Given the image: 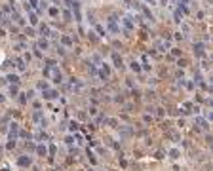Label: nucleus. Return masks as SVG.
<instances>
[{
  "instance_id": "obj_1",
  "label": "nucleus",
  "mask_w": 213,
  "mask_h": 171,
  "mask_svg": "<svg viewBox=\"0 0 213 171\" xmlns=\"http://www.w3.org/2000/svg\"><path fill=\"white\" fill-rule=\"evenodd\" d=\"M120 23H122V32H124V34H129L131 31H135V17H133V15H124V17H122L120 19Z\"/></svg>"
},
{
  "instance_id": "obj_2",
  "label": "nucleus",
  "mask_w": 213,
  "mask_h": 171,
  "mask_svg": "<svg viewBox=\"0 0 213 171\" xmlns=\"http://www.w3.org/2000/svg\"><path fill=\"white\" fill-rule=\"evenodd\" d=\"M107 32H110V34H120L122 32V29H120V23H118V19L114 17V15H110V17H107Z\"/></svg>"
},
{
  "instance_id": "obj_3",
  "label": "nucleus",
  "mask_w": 213,
  "mask_h": 171,
  "mask_svg": "<svg viewBox=\"0 0 213 171\" xmlns=\"http://www.w3.org/2000/svg\"><path fill=\"white\" fill-rule=\"evenodd\" d=\"M110 74H113V71H110V65L103 61V63L99 65V74H97V78L101 80V82H107V80H110Z\"/></svg>"
},
{
  "instance_id": "obj_4",
  "label": "nucleus",
  "mask_w": 213,
  "mask_h": 171,
  "mask_svg": "<svg viewBox=\"0 0 213 171\" xmlns=\"http://www.w3.org/2000/svg\"><path fill=\"white\" fill-rule=\"evenodd\" d=\"M10 129H8V141H12V143H17L19 139V124L17 122H10Z\"/></svg>"
},
{
  "instance_id": "obj_5",
  "label": "nucleus",
  "mask_w": 213,
  "mask_h": 171,
  "mask_svg": "<svg viewBox=\"0 0 213 171\" xmlns=\"http://www.w3.org/2000/svg\"><path fill=\"white\" fill-rule=\"evenodd\" d=\"M71 14H72V19L78 23V25H80V23H82V8H80V2H78V0H74V2H72Z\"/></svg>"
},
{
  "instance_id": "obj_6",
  "label": "nucleus",
  "mask_w": 213,
  "mask_h": 171,
  "mask_svg": "<svg viewBox=\"0 0 213 171\" xmlns=\"http://www.w3.org/2000/svg\"><path fill=\"white\" fill-rule=\"evenodd\" d=\"M110 61H113V67L118 68V71H124V68H126L124 59H122V55H120L118 51H113V53H110Z\"/></svg>"
},
{
  "instance_id": "obj_7",
  "label": "nucleus",
  "mask_w": 213,
  "mask_h": 171,
  "mask_svg": "<svg viewBox=\"0 0 213 171\" xmlns=\"http://www.w3.org/2000/svg\"><path fill=\"white\" fill-rule=\"evenodd\" d=\"M51 82L53 84H65V74L61 72V68L59 67H53V71H51Z\"/></svg>"
},
{
  "instance_id": "obj_8",
  "label": "nucleus",
  "mask_w": 213,
  "mask_h": 171,
  "mask_svg": "<svg viewBox=\"0 0 213 171\" xmlns=\"http://www.w3.org/2000/svg\"><path fill=\"white\" fill-rule=\"evenodd\" d=\"M42 99L44 101H53V99H59V89L55 88H48L42 91Z\"/></svg>"
},
{
  "instance_id": "obj_9",
  "label": "nucleus",
  "mask_w": 213,
  "mask_h": 171,
  "mask_svg": "<svg viewBox=\"0 0 213 171\" xmlns=\"http://www.w3.org/2000/svg\"><path fill=\"white\" fill-rule=\"evenodd\" d=\"M154 50H158V51H170L171 50V38H164V40H158L156 42V48Z\"/></svg>"
},
{
  "instance_id": "obj_10",
  "label": "nucleus",
  "mask_w": 213,
  "mask_h": 171,
  "mask_svg": "<svg viewBox=\"0 0 213 171\" xmlns=\"http://www.w3.org/2000/svg\"><path fill=\"white\" fill-rule=\"evenodd\" d=\"M194 55L198 57V59H202V57H206V44L204 42H194Z\"/></svg>"
},
{
  "instance_id": "obj_11",
  "label": "nucleus",
  "mask_w": 213,
  "mask_h": 171,
  "mask_svg": "<svg viewBox=\"0 0 213 171\" xmlns=\"http://www.w3.org/2000/svg\"><path fill=\"white\" fill-rule=\"evenodd\" d=\"M17 165H19V167H31V165H32V156L21 154V156L17 158Z\"/></svg>"
},
{
  "instance_id": "obj_12",
  "label": "nucleus",
  "mask_w": 213,
  "mask_h": 171,
  "mask_svg": "<svg viewBox=\"0 0 213 171\" xmlns=\"http://www.w3.org/2000/svg\"><path fill=\"white\" fill-rule=\"evenodd\" d=\"M38 34H40V38H50V36H51V29H50V25L42 23V25L38 27Z\"/></svg>"
},
{
  "instance_id": "obj_13",
  "label": "nucleus",
  "mask_w": 213,
  "mask_h": 171,
  "mask_svg": "<svg viewBox=\"0 0 213 171\" xmlns=\"http://www.w3.org/2000/svg\"><path fill=\"white\" fill-rule=\"evenodd\" d=\"M50 46H51V42H50L48 38H38V40H36V50H40V51L50 50Z\"/></svg>"
},
{
  "instance_id": "obj_14",
  "label": "nucleus",
  "mask_w": 213,
  "mask_h": 171,
  "mask_svg": "<svg viewBox=\"0 0 213 171\" xmlns=\"http://www.w3.org/2000/svg\"><path fill=\"white\" fill-rule=\"evenodd\" d=\"M118 133H120V139H126V137H129L133 133V129L129 125H118Z\"/></svg>"
},
{
  "instance_id": "obj_15",
  "label": "nucleus",
  "mask_w": 213,
  "mask_h": 171,
  "mask_svg": "<svg viewBox=\"0 0 213 171\" xmlns=\"http://www.w3.org/2000/svg\"><path fill=\"white\" fill-rule=\"evenodd\" d=\"M48 8H50V2H48V0H38V6H36V10H35L36 15H42Z\"/></svg>"
},
{
  "instance_id": "obj_16",
  "label": "nucleus",
  "mask_w": 213,
  "mask_h": 171,
  "mask_svg": "<svg viewBox=\"0 0 213 171\" xmlns=\"http://www.w3.org/2000/svg\"><path fill=\"white\" fill-rule=\"evenodd\" d=\"M139 14H143V15H145V17H147V19H149L150 23L154 21V14H152V11H150V8H149L147 4H141V11H139Z\"/></svg>"
},
{
  "instance_id": "obj_17",
  "label": "nucleus",
  "mask_w": 213,
  "mask_h": 171,
  "mask_svg": "<svg viewBox=\"0 0 213 171\" xmlns=\"http://www.w3.org/2000/svg\"><path fill=\"white\" fill-rule=\"evenodd\" d=\"M86 68H88V72H89V76H92V78H97V74H99V67H97V65H93L92 61H88V63H86Z\"/></svg>"
},
{
  "instance_id": "obj_18",
  "label": "nucleus",
  "mask_w": 213,
  "mask_h": 171,
  "mask_svg": "<svg viewBox=\"0 0 213 171\" xmlns=\"http://www.w3.org/2000/svg\"><path fill=\"white\" fill-rule=\"evenodd\" d=\"M35 152H36V156L44 158V156H48V146L44 145V143H38V145L35 146Z\"/></svg>"
},
{
  "instance_id": "obj_19",
  "label": "nucleus",
  "mask_w": 213,
  "mask_h": 171,
  "mask_svg": "<svg viewBox=\"0 0 213 171\" xmlns=\"http://www.w3.org/2000/svg\"><path fill=\"white\" fill-rule=\"evenodd\" d=\"M35 141H38V143H44V141H48V133L44 131V129H36V133H35Z\"/></svg>"
},
{
  "instance_id": "obj_20",
  "label": "nucleus",
  "mask_w": 213,
  "mask_h": 171,
  "mask_svg": "<svg viewBox=\"0 0 213 171\" xmlns=\"http://www.w3.org/2000/svg\"><path fill=\"white\" fill-rule=\"evenodd\" d=\"M15 67H17L19 72H25L27 71V63L23 61V57H15Z\"/></svg>"
},
{
  "instance_id": "obj_21",
  "label": "nucleus",
  "mask_w": 213,
  "mask_h": 171,
  "mask_svg": "<svg viewBox=\"0 0 213 171\" xmlns=\"http://www.w3.org/2000/svg\"><path fill=\"white\" fill-rule=\"evenodd\" d=\"M4 82L12 86V84H19V82H21V78H19L17 74H8V76L4 78Z\"/></svg>"
},
{
  "instance_id": "obj_22",
  "label": "nucleus",
  "mask_w": 213,
  "mask_h": 171,
  "mask_svg": "<svg viewBox=\"0 0 213 171\" xmlns=\"http://www.w3.org/2000/svg\"><path fill=\"white\" fill-rule=\"evenodd\" d=\"M93 29H95V32H97V36H101V38H103V36H107V29H105L103 25H101V23H95V25H93Z\"/></svg>"
},
{
  "instance_id": "obj_23",
  "label": "nucleus",
  "mask_w": 213,
  "mask_h": 171,
  "mask_svg": "<svg viewBox=\"0 0 213 171\" xmlns=\"http://www.w3.org/2000/svg\"><path fill=\"white\" fill-rule=\"evenodd\" d=\"M8 93L12 95V97H17V95L21 93V91H19V84H12V86L8 88Z\"/></svg>"
},
{
  "instance_id": "obj_24",
  "label": "nucleus",
  "mask_w": 213,
  "mask_h": 171,
  "mask_svg": "<svg viewBox=\"0 0 213 171\" xmlns=\"http://www.w3.org/2000/svg\"><path fill=\"white\" fill-rule=\"evenodd\" d=\"M46 11H48V15H50V17H57L61 10H59V6H50Z\"/></svg>"
},
{
  "instance_id": "obj_25",
  "label": "nucleus",
  "mask_w": 213,
  "mask_h": 171,
  "mask_svg": "<svg viewBox=\"0 0 213 171\" xmlns=\"http://www.w3.org/2000/svg\"><path fill=\"white\" fill-rule=\"evenodd\" d=\"M129 68H131V72H135V74H141V72H143V68H141V65H139L137 61H131V63H129Z\"/></svg>"
},
{
  "instance_id": "obj_26",
  "label": "nucleus",
  "mask_w": 213,
  "mask_h": 171,
  "mask_svg": "<svg viewBox=\"0 0 213 171\" xmlns=\"http://www.w3.org/2000/svg\"><path fill=\"white\" fill-rule=\"evenodd\" d=\"M105 124H109V128H113V129H118V125H120L118 118H107Z\"/></svg>"
},
{
  "instance_id": "obj_27",
  "label": "nucleus",
  "mask_w": 213,
  "mask_h": 171,
  "mask_svg": "<svg viewBox=\"0 0 213 171\" xmlns=\"http://www.w3.org/2000/svg\"><path fill=\"white\" fill-rule=\"evenodd\" d=\"M78 129H80V124H78L76 120H71L69 122V131L71 133H78Z\"/></svg>"
},
{
  "instance_id": "obj_28",
  "label": "nucleus",
  "mask_w": 213,
  "mask_h": 171,
  "mask_svg": "<svg viewBox=\"0 0 213 171\" xmlns=\"http://www.w3.org/2000/svg\"><path fill=\"white\" fill-rule=\"evenodd\" d=\"M61 11H63V21H65V23H71V21H72L71 10H69V8H65V10H61Z\"/></svg>"
},
{
  "instance_id": "obj_29",
  "label": "nucleus",
  "mask_w": 213,
  "mask_h": 171,
  "mask_svg": "<svg viewBox=\"0 0 213 171\" xmlns=\"http://www.w3.org/2000/svg\"><path fill=\"white\" fill-rule=\"evenodd\" d=\"M139 65H141L143 71H150V65H149V57H147V55L141 57V63H139Z\"/></svg>"
},
{
  "instance_id": "obj_30",
  "label": "nucleus",
  "mask_w": 213,
  "mask_h": 171,
  "mask_svg": "<svg viewBox=\"0 0 213 171\" xmlns=\"http://www.w3.org/2000/svg\"><path fill=\"white\" fill-rule=\"evenodd\" d=\"M61 44L67 46V48H72V38L67 36V34H63V36H61Z\"/></svg>"
},
{
  "instance_id": "obj_31",
  "label": "nucleus",
  "mask_w": 213,
  "mask_h": 171,
  "mask_svg": "<svg viewBox=\"0 0 213 171\" xmlns=\"http://www.w3.org/2000/svg\"><path fill=\"white\" fill-rule=\"evenodd\" d=\"M44 118V112L42 110H35L32 112V122H36V124H40V120Z\"/></svg>"
},
{
  "instance_id": "obj_32",
  "label": "nucleus",
  "mask_w": 213,
  "mask_h": 171,
  "mask_svg": "<svg viewBox=\"0 0 213 171\" xmlns=\"http://www.w3.org/2000/svg\"><path fill=\"white\" fill-rule=\"evenodd\" d=\"M173 21H175V23H179V25L183 23V14H181L179 10H173Z\"/></svg>"
},
{
  "instance_id": "obj_33",
  "label": "nucleus",
  "mask_w": 213,
  "mask_h": 171,
  "mask_svg": "<svg viewBox=\"0 0 213 171\" xmlns=\"http://www.w3.org/2000/svg\"><path fill=\"white\" fill-rule=\"evenodd\" d=\"M170 158L171 160H179V158H181V150H179V148H171V150H170Z\"/></svg>"
},
{
  "instance_id": "obj_34",
  "label": "nucleus",
  "mask_w": 213,
  "mask_h": 171,
  "mask_svg": "<svg viewBox=\"0 0 213 171\" xmlns=\"http://www.w3.org/2000/svg\"><path fill=\"white\" fill-rule=\"evenodd\" d=\"M48 88H51V86H50V82H48V80H44V78H42L40 82H38V89H40V91H44V89H48Z\"/></svg>"
},
{
  "instance_id": "obj_35",
  "label": "nucleus",
  "mask_w": 213,
  "mask_h": 171,
  "mask_svg": "<svg viewBox=\"0 0 213 171\" xmlns=\"http://www.w3.org/2000/svg\"><path fill=\"white\" fill-rule=\"evenodd\" d=\"M89 61H92L93 65H97V67H99L101 63H103V59H101V55H97V53H93V55H92V59H89Z\"/></svg>"
},
{
  "instance_id": "obj_36",
  "label": "nucleus",
  "mask_w": 213,
  "mask_h": 171,
  "mask_svg": "<svg viewBox=\"0 0 213 171\" xmlns=\"http://www.w3.org/2000/svg\"><path fill=\"white\" fill-rule=\"evenodd\" d=\"M25 34H27V36H31V38H35V36H36V31L32 29V27H25Z\"/></svg>"
},
{
  "instance_id": "obj_37",
  "label": "nucleus",
  "mask_w": 213,
  "mask_h": 171,
  "mask_svg": "<svg viewBox=\"0 0 213 171\" xmlns=\"http://www.w3.org/2000/svg\"><path fill=\"white\" fill-rule=\"evenodd\" d=\"M8 19H10V17L4 14L2 10H0V25H8Z\"/></svg>"
},
{
  "instance_id": "obj_38",
  "label": "nucleus",
  "mask_w": 213,
  "mask_h": 171,
  "mask_svg": "<svg viewBox=\"0 0 213 171\" xmlns=\"http://www.w3.org/2000/svg\"><path fill=\"white\" fill-rule=\"evenodd\" d=\"M88 116H89V118H95V116H97V108H95V107H89V108H88Z\"/></svg>"
},
{
  "instance_id": "obj_39",
  "label": "nucleus",
  "mask_w": 213,
  "mask_h": 171,
  "mask_svg": "<svg viewBox=\"0 0 213 171\" xmlns=\"http://www.w3.org/2000/svg\"><path fill=\"white\" fill-rule=\"evenodd\" d=\"M17 99H19V105H27V103H29L25 93H19V95H17Z\"/></svg>"
},
{
  "instance_id": "obj_40",
  "label": "nucleus",
  "mask_w": 213,
  "mask_h": 171,
  "mask_svg": "<svg viewBox=\"0 0 213 171\" xmlns=\"http://www.w3.org/2000/svg\"><path fill=\"white\" fill-rule=\"evenodd\" d=\"M88 158H89V162H92V165L97 164V158H95V154H93L92 150H88Z\"/></svg>"
},
{
  "instance_id": "obj_41",
  "label": "nucleus",
  "mask_w": 213,
  "mask_h": 171,
  "mask_svg": "<svg viewBox=\"0 0 213 171\" xmlns=\"http://www.w3.org/2000/svg\"><path fill=\"white\" fill-rule=\"evenodd\" d=\"M14 50H15V51H23V50H27V46H25L23 42H19V44L14 46Z\"/></svg>"
},
{
  "instance_id": "obj_42",
  "label": "nucleus",
  "mask_w": 213,
  "mask_h": 171,
  "mask_svg": "<svg viewBox=\"0 0 213 171\" xmlns=\"http://www.w3.org/2000/svg\"><path fill=\"white\" fill-rule=\"evenodd\" d=\"M65 143H67V146H72V143H74V135H67V137H65Z\"/></svg>"
},
{
  "instance_id": "obj_43",
  "label": "nucleus",
  "mask_w": 213,
  "mask_h": 171,
  "mask_svg": "<svg viewBox=\"0 0 213 171\" xmlns=\"http://www.w3.org/2000/svg\"><path fill=\"white\" fill-rule=\"evenodd\" d=\"M23 61H25V63H31V61H32V53H31V51H25V53H23Z\"/></svg>"
},
{
  "instance_id": "obj_44",
  "label": "nucleus",
  "mask_w": 213,
  "mask_h": 171,
  "mask_svg": "<svg viewBox=\"0 0 213 171\" xmlns=\"http://www.w3.org/2000/svg\"><path fill=\"white\" fill-rule=\"evenodd\" d=\"M25 95H27V101H32V99H35V95H36V91H35V89H29Z\"/></svg>"
},
{
  "instance_id": "obj_45",
  "label": "nucleus",
  "mask_w": 213,
  "mask_h": 171,
  "mask_svg": "<svg viewBox=\"0 0 213 171\" xmlns=\"http://www.w3.org/2000/svg\"><path fill=\"white\" fill-rule=\"evenodd\" d=\"M55 152H57V150H55V145H50V146H48V154H50V158H53Z\"/></svg>"
},
{
  "instance_id": "obj_46",
  "label": "nucleus",
  "mask_w": 213,
  "mask_h": 171,
  "mask_svg": "<svg viewBox=\"0 0 213 171\" xmlns=\"http://www.w3.org/2000/svg\"><path fill=\"white\" fill-rule=\"evenodd\" d=\"M88 38L92 40V42H97V40H99V38H97V34H95L93 31H89V32H88Z\"/></svg>"
},
{
  "instance_id": "obj_47",
  "label": "nucleus",
  "mask_w": 213,
  "mask_h": 171,
  "mask_svg": "<svg viewBox=\"0 0 213 171\" xmlns=\"http://www.w3.org/2000/svg\"><path fill=\"white\" fill-rule=\"evenodd\" d=\"M143 122H145V124H152V114H145V116H143Z\"/></svg>"
},
{
  "instance_id": "obj_48",
  "label": "nucleus",
  "mask_w": 213,
  "mask_h": 171,
  "mask_svg": "<svg viewBox=\"0 0 213 171\" xmlns=\"http://www.w3.org/2000/svg\"><path fill=\"white\" fill-rule=\"evenodd\" d=\"M57 53H59V57H65V55H67L65 48H63V46H59V44H57Z\"/></svg>"
},
{
  "instance_id": "obj_49",
  "label": "nucleus",
  "mask_w": 213,
  "mask_h": 171,
  "mask_svg": "<svg viewBox=\"0 0 213 171\" xmlns=\"http://www.w3.org/2000/svg\"><path fill=\"white\" fill-rule=\"evenodd\" d=\"M35 146H36V145H35V143H31V141H27V143H25V148H27L29 152H31V150H35Z\"/></svg>"
},
{
  "instance_id": "obj_50",
  "label": "nucleus",
  "mask_w": 213,
  "mask_h": 171,
  "mask_svg": "<svg viewBox=\"0 0 213 171\" xmlns=\"http://www.w3.org/2000/svg\"><path fill=\"white\" fill-rule=\"evenodd\" d=\"M171 53H173L175 57H181V55H183V51L179 50V48H171Z\"/></svg>"
},
{
  "instance_id": "obj_51",
  "label": "nucleus",
  "mask_w": 213,
  "mask_h": 171,
  "mask_svg": "<svg viewBox=\"0 0 213 171\" xmlns=\"http://www.w3.org/2000/svg\"><path fill=\"white\" fill-rule=\"evenodd\" d=\"M156 116H160V118H162V116H166V110H164L162 107H158V108H156Z\"/></svg>"
},
{
  "instance_id": "obj_52",
  "label": "nucleus",
  "mask_w": 213,
  "mask_h": 171,
  "mask_svg": "<svg viewBox=\"0 0 213 171\" xmlns=\"http://www.w3.org/2000/svg\"><path fill=\"white\" fill-rule=\"evenodd\" d=\"M32 10H36V6H38V0H29V2H27Z\"/></svg>"
},
{
  "instance_id": "obj_53",
  "label": "nucleus",
  "mask_w": 213,
  "mask_h": 171,
  "mask_svg": "<svg viewBox=\"0 0 213 171\" xmlns=\"http://www.w3.org/2000/svg\"><path fill=\"white\" fill-rule=\"evenodd\" d=\"M32 108H35V110H40V108H42V103H40V101H35V103H32Z\"/></svg>"
},
{
  "instance_id": "obj_54",
  "label": "nucleus",
  "mask_w": 213,
  "mask_h": 171,
  "mask_svg": "<svg viewBox=\"0 0 213 171\" xmlns=\"http://www.w3.org/2000/svg\"><path fill=\"white\" fill-rule=\"evenodd\" d=\"M86 116H88V112H86V110H80V112H78V118H80V120H84Z\"/></svg>"
},
{
  "instance_id": "obj_55",
  "label": "nucleus",
  "mask_w": 213,
  "mask_h": 171,
  "mask_svg": "<svg viewBox=\"0 0 213 171\" xmlns=\"http://www.w3.org/2000/svg\"><path fill=\"white\" fill-rule=\"evenodd\" d=\"M185 38V34H181V32H175V40H183Z\"/></svg>"
},
{
  "instance_id": "obj_56",
  "label": "nucleus",
  "mask_w": 213,
  "mask_h": 171,
  "mask_svg": "<svg viewBox=\"0 0 213 171\" xmlns=\"http://www.w3.org/2000/svg\"><path fill=\"white\" fill-rule=\"evenodd\" d=\"M145 2L150 4V6H156V4H158V0H145Z\"/></svg>"
},
{
  "instance_id": "obj_57",
  "label": "nucleus",
  "mask_w": 213,
  "mask_h": 171,
  "mask_svg": "<svg viewBox=\"0 0 213 171\" xmlns=\"http://www.w3.org/2000/svg\"><path fill=\"white\" fill-rule=\"evenodd\" d=\"M177 65H179V67H186V61H185V59H179Z\"/></svg>"
},
{
  "instance_id": "obj_58",
  "label": "nucleus",
  "mask_w": 213,
  "mask_h": 171,
  "mask_svg": "<svg viewBox=\"0 0 213 171\" xmlns=\"http://www.w3.org/2000/svg\"><path fill=\"white\" fill-rule=\"evenodd\" d=\"M183 76H185V72L181 71V68H179V71H177V80H179V78H183Z\"/></svg>"
},
{
  "instance_id": "obj_59",
  "label": "nucleus",
  "mask_w": 213,
  "mask_h": 171,
  "mask_svg": "<svg viewBox=\"0 0 213 171\" xmlns=\"http://www.w3.org/2000/svg\"><path fill=\"white\" fill-rule=\"evenodd\" d=\"M114 103H124V97H122V95H120V97H114Z\"/></svg>"
},
{
  "instance_id": "obj_60",
  "label": "nucleus",
  "mask_w": 213,
  "mask_h": 171,
  "mask_svg": "<svg viewBox=\"0 0 213 171\" xmlns=\"http://www.w3.org/2000/svg\"><path fill=\"white\" fill-rule=\"evenodd\" d=\"M35 55H36V57H42V51H40V50H36V48H35Z\"/></svg>"
},
{
  "instance_id": "obj_61",
  "label": "nucleus",
  "mask_w": 213,
  "mask_h": 171,
  "mask_svg": "<svg viewBox=\"0 0 213 171\" xmlns=\"http://www.w3.org/2000/svg\"><path fill=\"white\" fill-rule=\"evenodd\" d=\"M51 2H53V6H59V4H61V0H51Z\"/></svg>"
},
{
  "instance_id": "obj_62",
  "label": "nucleus",
  "mask_w": 213,
  "mask_h": 171,
  "mask_svg": "<svg viewBox=\"0 0 213 171\" xmlns=\"http://www.w3.org/2000/svg\"><path fill=\"white\" fill-rule=\"evenodd\" d=\"M4 101H6V97H4L2 93H0V105H2V103H4Z\"/></svg>"
},
{
  "instance_id": "obj_63",
  "label": "nucleus",
  "mask_w": 213,
  "mask_h": 171,
  "mask_svg": "<svg viewBox=\"0 0 213 171\" xmlns=\"http://www.w3.org/2000/svg\"><path fill=\"white\" fill-rule=\"evenodd\" d=\"M88 171H95V167H89V169H88Z\"/></svg>"
}]
</instances>
